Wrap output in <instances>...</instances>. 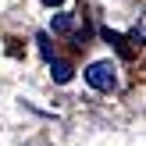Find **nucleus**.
Wrapping results in <instances>:
<instances>
[{
	"label": "nucleus",
	"mask_w": 146,
	"mask_h": 146,
	"mask_svg": "<svg viewBox=\"0 0 146 146\" xmlns=\"http://www.w3.org/2000/svg\"><path fill=\"white\" fill-rule=\"evenodd\" d=\"M54 29L57 32H71V29H75V18H71V14H54Z\"/></svg>",
	"instance_id": "nucleus-3"
},
{
	"label": "nucleus",
	"mask_w": 146,
	"mask_h": 146,
	"mask_svg": "<svg viewBox=\"0 0 146 146\" xmlns=\"http://www.w3.org/2000/svg\"><path fill=\"white\" fill-rule=\"evenodd\" d=\"M86 82H89L93 89H100V93H111L114 86H118L114 64H111V61H96V64H89V68H86Z\"/></svg>",
	"instance_id": "nucleus-1"
},
{
	"label": "nucleus",
	"mask_w": 146,
	"mask_h": 146,
	"mask_svg": "<svg viewBox=\"0 0 146 146\" xmlns=\"http://www.w3.org/2000/svg\"><path fill=\"white\" fill-rule=\"evenodd\" d=\"M36 43H39V50H43V54L50 57V39H46V36H39V39H36Z\"/></svg>",
	"instance_id": "nucleus-4"
},
{
	"label": "nucleus",
	"mask_w": 146,
	"mask_h": 146,
	"mask_svg": "<svg viewBox=\"0 0 146 146\" xmlns=\"http://www.w3.org/2000/svg\"><path fill=\"white\" fill-rule=\"evenodd\" d=\"M50 75H54V82H71V64L68 61H50Z\"/></svg>",
	"instance_id": "nucleus-2"
},
{
	"label": "nucleus",
	"mask_w": 146,
	"mask_h": 146,
	"mask_svg": "<svg viewBox=\"0 0 146 146\" xmlns=\"http://www.w3.org/2000/svg\"><path fill=\"white\" fill-rule=\"evenodd\" d=\"M43 4H46V7H61L64 0H43Z\"/></svg>",
	"instance_id": "nucleus-5"
}]
</instances>
